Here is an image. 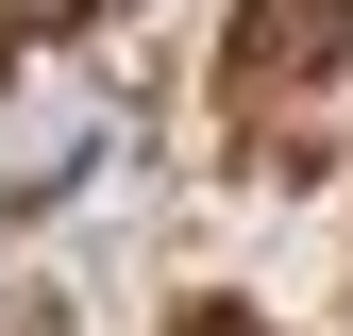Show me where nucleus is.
<instances>
[{
    "label": "nucleus",
    "mask_w": 353,
    "mask_h": 336,
    "mask_svg": "<svg viewBox=\"0 0 353 336\" xmlns=\"http://www.w3.org/2000/svg\"><path fill=\"white\" fill-rule=\"evenodd\" d=\"M353 51V0H236V51H219V67H236V101H286V84H320Z\"/></svg>",
    "instance_id": "1"
},
{
    "label": "nucleus",
    "mask_w": 353,
    "mask_h": 336,
    "mask_svg": "<svg viewBox=\"0 0 353 336\" xmlns=\"http://www.w3.org/2000/svg\"><path fill=\"white\" fill-rule=\"evenodd\" d=\"M168 336H252V319H236V303H185V319H168Z\"/></svg>",
    "instance_id": "2"
}]
</instances>
